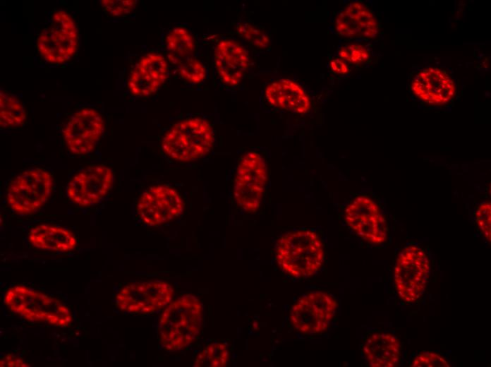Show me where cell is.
Returning a JSON list of instances; mask_svg holds the SVG:
<instances>
[{
    "instance_id": "1",
    "label": "cell",
    "mask_w": 491,
    "mask_h": 367,
    "mask_svg": "<svg viewBox=\"0 0 491 367\" xmlns=\"http://www.w3.org/2000/svg\"><path fill=\"white\" fill-rule=\"evenodd\" d=\"M203 320L201 301L185 294L163 310L157 325L158 339L164 349L175 351L190 345L199 335Z\"/></svg>"
},
{
    "instance_id": "2",
    "label": "cell",
    "mask_w": 491,
    "mask_h": 367,
    "mask_svg": "<svg viewBox=\"0 0 491 367\" xmlns=\"http://www.w3.org/2000/svg\"><path fill=\"white\" fill-rule=\"evenodd\" d=\"M4 302L12 313L30 323L67 327L73 322L72 311L64 302L24 284L8 288Z\"/></svg>"
},
{
    "instance_id": "3",
    "label": "cell",
    "mask_w": 491,
    "mask_h": 367,
    "mask_svg": "<svg viewBox=\"0 0 491 367\" xmlns=\"http://www.w3.org/2000/svg\"><path fill=\"white\" fill-rule=\"evenodd\" d=\"M275 258L280 269L290 277H308L317 272L323 263L324 244L313 230L289 231L277 240Z\"/></svg>"
},
{
    "instance_id": "4",
    "label": "cell",
    "mask_w": 491,
    "mask_h": 367,
    "mask_svg": "<svg viewBox=\"0 0 491 367\" xmlns=\"http://www.w3.org/2000/svg\"><path fill=\"white\" fill-rule=\"evenodd\" d=\"M214 133L209 121L200 116L183 119L164 133L161 147L171 160L191 162L207 155L214 144Z\"/></svg>"
},
{
    "instance_id": "5",
    "label": "cell",
    "mask_w": 491,
    "mask_h": 367,
    "mask_svg": "<svg viewBox=\"0 0 491 367\" xmlns=\"http://www.w3.org/2000/svg\"><path fill=\"white\" fill-rule=\"evenodd\" d=\"M78 39V28L72 16L64 10H57L38 35L36 47L47 62L61 64L75 54Z\"/></svg>"
},
{
    "instance_id": "6",
    "label": "cell",
    "mask_w": 491,
    "mask_h": 367,
    "mask_svg": "<svg viewBox=\"0 0 491 367\" xmlns=\"http://www.w3.org/2000/svg\"><path fill=\"white\" fill-rule=\"evenodd\" d=\"M53 186V176L47 170L40 168L25 170L10 182L6 191L7 203L18 215H32L45 204Z\"/></svg>"
},
{
    "instance_id": "7",
    "label": "cell",
    "mask_w": 491,
    "mask_h": 367,
    "mask_svg": "<svg viewBox=\"0 0 491 367\" xmlns=\"http://www.w3.org/2000/svg\"><path fill=\"white\" fill-rule=\"evenodd\" d=\"M174 294L172 285L166 281H135L119 290L115 296V303L123 313L149 315L165 308L171 301Z\"/></svg>"
},
{
    "instance_id": "8",
    "label": "cell",
    "mask_w": 491,
    "mask_h": 367,
    "mask_svg": "<svg viewBox=\"0 0 491 367\" xmlns=\"http://www.w3.org/2000/svg\"><path fill=\"white\" fill-rule=\"evenodd\" d=\"M430 272V260L420 247L410 245L399 254L394 268V284L399 297L408 303L423 294Z\"/></svg>"
},
{
    "instance_id": "9",
    "label": "cell",
    "mask_w": 491,
    "mask_h": 367,
    "mask_svg": "<svg viewBox=\"0 0 491 367\" xmlns=\"http://www.w3.org/2000/svg\"><path fill=\"white\" fill-rule=\"evenodd\" d=\"M267 180V164L258 152L250 151L241 156L234 184V198L238 206L246 212H256L261 205Z\"/></svg>"
},
{
    "instance_id": "10",
    "label": "cell",
    "mask_w": 491,
    "mask_h": 367,
    "mask_svg": "<svg viewBox=\"0 0 491 367\" xmlns=\"http://www.w3.org/2000/svg\"><path fill=\"white\" fill-rule=\"evenodd\" d=\"M337 306L335 298L328 292H308L291 306L289 313L290 322L301 334H320L329 326Z\"/></svg>"
},
{
    "instance_id": "11",
    "label": "cell",
    "mask_w": 491,
    "mask_h": 367,
    "mask_svg": "<svg viewBox=\"0 0 491 367\" xmlns=\"http://www.w3.org/2000/svg\"><path fill=\"white\" fill-rule=\"evenodd\" d=\"M408 89L417 100L430 107L448 106L457 95L454 78L440 67L427 66L413 71L409 75Z\"/></svg>"
},
{
    "instance_id": "12",
    "label": "cell",
    "mask_w": 491,
    "mask_h": 367,
    "mask_svg": "<svg viewBox=\"0 0 491 367\" xmlns=\"http://www.w3.org/2000/svg\"><path fill=\"white\" fill-rule=\"evenodd\" d=\"M344 220L354 234L368 243L381 245L387 239L385 216L377 203L368 195H358L347 204Z\"/></svg>"
},
{
    "instance_id": "13",
    "label": "cell",
    "mask_w": 491,
    "mask_h": 367,
    "mask_svg": "<svg viewBox=\"0 0 491 367\" xmlns=\"http://www.w3.org/2000/svg\"><path fill=\"white\" fill-rule=\"evenodd\" d=\"M183 202L172 187L157 185L149 187L139 197L136 212L145 224L157 227L176 219L183 212Z\"/></svg>"
},
{
    "instance_id": "14",
    "label": "cell",
    "mask_w": 491,
    "mask_h": 367,
    "mask_svg": "<svg viewBox=\"0 0 491 367\" xmlns=\"http://www.w3.org/2000/svg\"><path fill=\"white\" fill-rule=\"evenodd\" d=\"M104 121L102 114L93 108H82L68 119L62 129L67 149L74 155L92 152L102 136Z\"/></svg>"
},
{
    "instance_id": "15",
    "label": "cell",
    "mask_w": 491,
    "mask_h": 367,
    "mask_svg": "<svg viewBox=\"0 0 491 367\" xmlns=\"http://www.w3.org/2000/svg\"><path fill=\"white\" fill-rule=\"evenodd\" d=\"M112 170L103 164H92L75 174L69 181L66 193L75 204L90 207L98 204L111 190Z\"/></svg>"
},
{
    "instance_id": "16",
    "label": "cell",
    "mask_w": 491,
    "mask_h": 367,
    "mask_svg": "<svg viewBox=\"0 0 491 367\" xmlns=\"http://www.w3.org/2000/svg\"><path fill=\"white\" fill-rule=\"evenodd\" d=\"M169 75L166 58L157 52H148L142 56L131 70L127 88L133 97H148L160 88Z\"/></svg>"
},
{
    "instance_id": "17",
    "label": "cell",
    "mask_w": 491,
    "mask_h": 367,
    "mask_svg": "<svg viewBox=\"0 0 491 367\" xmlns=\"http://www.w3.org/2000/svg\"><path fill=\"white\" fill-rule=\"evenodd\" d=\"M213 62L219 81L232 88L237 86L245 77L250 58L248 51L238 42L223 39L214 48Z\"/></svg>"
},
{
    "instance_id": "18",
    "label": "cell",
    "mask_w": 491,
    "mask_h": 367,
    "mask_svg": "<svg viewBox=\"0 0 491 367\" xmlns=\"http://www.w3.org/2000/svg\"><path fill=\"white\" fill-rule=\"evenodd\" d=\"M334 28L341 37L368 40L377 36L380 23L370 7L357 1L348 4L338 13Z\"/></svg>"
},
{
    "instance_id": "19",
    "label": "cell",
    "mask_w": 491,
    "mask_h": 367,
    "mask_svg": "<svg viewBox=\"0 0 491 367\" xmlns=\"http://www.w3.org/2000/svg\"><path fill=\"white\" fill-rule=\"evenodd\" d=\"M265 98L271 106L293 113L304 114L310 106L305 91L296 83L281 79L269 83L265 90Z\"/></svg>"
},
{
    "instance_id": "20",
    "label": "cell",
    "mask_w": 491,
    "mask_h": 367,
    "mask_svg": "<svg viewBox=\"0 0 491 367\" xmlns=\"http://www.w3.org/2000/svg\"><path fill=\"white\" fill-rule=\"evenodd\" d=\"M28 240L37 249L56 253L72 251L77 246L76 237L70 229L50 224H40L32 227Z\"/></svg>"
},
{
    "instance_id": "21",
    "label": "cell",
    "mask_w": 491,
    "mask_h": 367,
    "mask_svg": "<svg viewBox=\"0 0 491 367\" xmlns=\"http://www.w3.org/2000/svg\"><path fill=\"white\" fill-rule=\"evenodd\" d=\"M363 354L370 366L395 367L400 363L401 344L391 333L375 332L365 341Z\"/></svg>"
},
{
    "instance_id": "22",
    "label": "cell",
    "mask_w": 491,
    "mask_h": 367,
    "mask_svg": "<svg viewBox=\"0 0 491 367\" xmlns=\"http://www.w3.org/2000/svg\"><path fill=\"white\" fill-rule=\"evenodd\" d=\"M163 42L167 56L185 58L196 55V38L187 26L178 25L171 27L165 32Z\"/></svg>"
},
{
    "instance_id": "23",
    "label": "cell",
    "mask_w": 491,
    "mask_h": 367,
    "mask_svg": "<svg viewBox=\"0 0 491 367\" xmlns=\"http://www.w3.org/2000/svg\"><path fill=\"white\" fill-rule=\"evenodd\" d=\"M26 119V112L21 101L11 93L1 90L0 93V124L4 128L21 126Z\"/></svg>"
},
{
    "instance_id": "24",
    "label": "cell",
    "mask_w": 491,
    "mask_h": 367,
    "mask_svg": "<svg viewBox=\"0 0 491 367\" xmlns=\"http://www.w3.org/2000/svg\"><path fill=\"white\" fill-rule=\"evenodd\" d=\"M167 60L175 66L179 77L191 85L201 83L207 76L205 65L195 56L185 58L167 56Z\"/></svg>"
},
{
    "instance_id": "25",
    "label": "cell",
    "mask_w": 491,
    "mask_h": 367,
    "mask_svg": "<svg viewBox=\"0 0 491 367\" xmlns=\"http://www.w3.org/2000/svg\"><path fill=\"white\" fill-rule=\"evenodd\" d=\"M229 352L226 346L221 342H214L201 350L195 357L194 366L224 367L228 363Z\"/></svg>"
},
{
    "instance_id": "26",
    "label": "cell",
    "mask_w": 491,
    "mask_h": 367,
    "mask_svg": "<svg viewBox=\"0 0 491 367\" xmlns=\"http://www.w3.org/2000/svg\"><path fill=\"white\" fill-rule=\"evenodd\" d=\"M339 56L352 65L360 66L370 60V50L362 44H348L341 47L338 52Z\"/></svg>"
},
{
    "instance_id": "27",
    "label": "cell",
    "mask_w": 491,
    "mask_h": 367,
    "mask_svg": "<svg viewBox=\"0 0 491 367\" xmlns=\"http://www.w3.org/2000/svg\"><path fill=\"white\" fill-rule=\"evenodd\" d=\"M237 33L246 42L257 48H265L269 43L267 35L253 25L241 22L236 26Z\"/></svg>"
},
{
    "instance_id": "28",
    "label": "cell",
    "mask_w": 491,
    "mask_h": 367,
    "mask_svg": "<svg viewBox=\"0 0 491 367\" xmlns=\"http://www.w3.org/2000/svg\"><path fill=\"white\" fill-rule=\"evenodd\" d=\"M476 223L481 234L489 241L491 240V204L484 202L475 211Z\"/></svg>"
},
{
    "instance_id": "29",
    "label": "cell",
    "mask_w": 491,
    "mask_h": 367,
    "mask_svg": "<svg viewBox=\"0 0 491 367\" xmlns=\"http://www.w3.org/2000/svg\"><path fill=\"white\" fill-rule=\"evenodd\" d=\"M413 367H449V362L441 354L435 351H423L413 359Z\"/></svg>"
},
{
    "instance_id": "30",
    "label": "cell",
    "mask_w": 491,
    "mask_h": 367,
    "mask_svg": "<svg viewBox=\"0 0 491 367\" xmlns=\"http://www.w3.org/2000/svg\"><path fill=\"white\" fill-rule=\"evenodd\" d=\"M100 3L109 14L118 17L131 13L135 8L137 1L102 0Z\"/></svg>"
},
{
    "instance_id": "31",
    "label": "cell",
    "mask_w": 491,
    "mask_h": 367,
    "mask_svg": "<svg viewBox=\"0 0 491 367\" xmlns=\"http://www.w3.org/2000/svg\"><path fill=\"white\" fill-rule=\"evenodd\" d=\"M1 366L28 367L30 365L20 356L8 353L1 359Z\"/></svg>"
},
{
    "instance_id": "32",
    "label": "cell",
    "mask_w": 491,
    "mask_h": 367,
    "mask_svg": "<svg viewBox=\"0 0 491 367\" xmlns=\"http://www.w3.org/2000/svg\"><path fill=\"white\" fill-rule=\"evenodd\" d=\"M329 68L333 73L338 75H346L350 71L347 63L339 57L330 61Z\"/></svg>"
}]
</instances>
